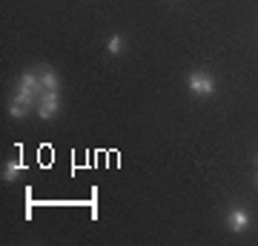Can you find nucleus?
Returning <instances> with one entry per match:
<instances>
[{
  "label": "nucleus",
  "mask_w": 258,
  "mask_h": 246,
  "mask_svg": "<svg viewBox=\"0 0 258 246\" xmlns=\"http://www.w3.org/2000/svg\"><path fill=\"white\" fill-rule=\"evenodd\" d=\"M23 169H26V163H23V160H12V163L3 169V178H6V181H12V178H15L18 172H23Z\"/></svg>",
  "instance_id": "obj_7"
},
{
  "label": "nucleus",
  "mask_w": 258,
  "mask_h": 246,
  "mask_svg": "<svg viewBox=\"0 0 258 246\" xmlns=\"http://www.w3.org/2000/svg\"><path fill=\"white\" fill-rule=\"evenodd\" d=\"M106 52H109V55H120V52H123V37H120V35H112L109 43H106Z\"/></svg>",
  "instance_id": "obj_8"
},
{
  "label": "nucleus",
  "mask_w": 258,
  "mask_h": 246,
  "mask_svg": "<svg viewBox=\"0 0 258 246\" xmlns=\"http://www.w3.org/2000/svg\"><path fill=\"white\" fill-rule=\"evenodd\" d=\"M186 83H189V92L198 95V98H210V95H215V77L207 74V72H192L189 77H186Z\"/></svg>",
  "instance_id": "obj_1"
},
{
  "label": "nucleus",
  "mask_w": 258,
  "mask_h": 246,
  "mask_svg": "<svg viewBox=\"0 0 258 246\" xmlns=\"http://www.w3.org/2000/svg\"><path fill=\"white\" fill-rule=\"evenodd\" d=\"M227 223H230L232 232H244V229L249 226V215L244 209H232L230 215H227Z\"/></svg>",
  "instance_id": "obj_5"
},
{
  "label": "nucleus",
  "mask_w": 258,
  "mask_h": 246,
  "mask_svg": "<svg viewBox=\"0 0 258 246\" xmlns=\"http://www.w3.org/2000/svg\"><path fill=\"white\" fill-rule=\"evenodd\" d=\"M32 103H35V98H29V95H23V92H18L15 98H12V103H9V115L12 118H26L29 115V109H32Z\"/></svg>",
  "instance_id": "obj_3"
},
{
  "label": "nucleus",
  "mask_w": 258,
  "mask_h": 246,
  "mask_svg": "<svg viewBox=\"0 0 258 246\" xmlns=\"http://www.w3.org/2000/svg\"><path fill=\"white\" fill-rule=\"evenodd\" d=\"M57 112H60V98H57V92H43L40 95V103H37V118H55Z\"/></svg>",
  "instance_id": "obj_2"
},
{
  "label": "nucleus",
  "mask_w": 258,
  "mask_h": 246,
  "mask_svg": "<svg viewBox=\"0 0 258 246\" xmlns=\"http://www.w3.org/2000/svg\"><path fill=\"white\" fill-rule=\"evenodd\" d=\"M18 92H23V95H29V98H37V95H43V86H40V77L32 72L20 74L18 80Z\"/></svg>",
  "instance_id": "obj_4"
},
{
  "label": "nucleus",
  "mask_w": 258,
  "mask_h": 246,
  "mask_svg": "<svg viewBox=\"0 0 258 246\" xmlns=\"http://www.w3.org/2000/svg\"><path fill=\"white\" fill-rule=\"evenodd\" d=\"M37 77H40L43 92H57V89H60V77H57L52 69H40V72H37Z\"/></svg>",
  "instance_id": "obj_6"
}]
</instances>
